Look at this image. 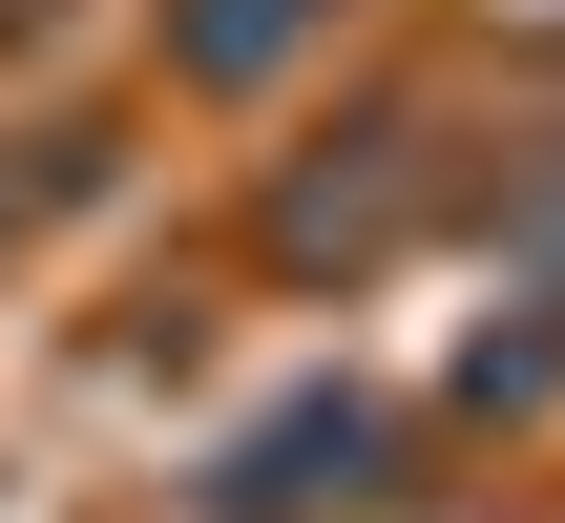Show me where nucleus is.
Listing matches in <instances>:
<instances>
[{"instance_id":"1","label":"nucleus","mask_w":565,"mask_h":523,"mask_svg":"<svg viewBox=\"0 0 565 523\" xmlns=\"http://www.w3.org/2000/svg\"><path fill=\"white\" fill-rule=\"evenodd\" d=\"M356 461H377V419L335 398V419H273L252 461H231V523H315V503H356Z\"/></svg>"},{"instance_id":"2","label":"nucleus","mask_w":565,"mask_h":523,"mask_svg":"<svg viewBox=\"0 0 565 523\" xmlns=\"http://www.w3.org/2000/svg\"><path fill=\"white\" fill-rule=\"evenodd\" d=\"M294 21H315V0H189V63L252 84V63H294Z\"/></svg>"}]
</instances>
